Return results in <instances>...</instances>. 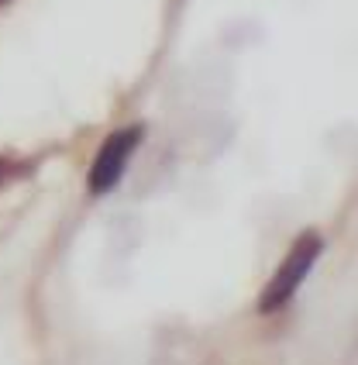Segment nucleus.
<instances>
[{"label": "nucleus", "instance_id": "f03ea898", "mask_svg": "<svg viewBox=\"0 0 358 365\" xmlns=\"http://www.w3.org/2000/svg\"><path fill=\"white\" fill-rule=\"evenodd\" d=\"M141 142V128H124V131H114L107 142L100 145L97 159L90 165V193H111L121 182V173L131 159V152L138 148Z\"/></svg>", "mask_w": 358, "mask_h": 365}, {"label": "nucleus", "instance_id": "f257e3e1", "mask_svg": "<svg viewBox=\"0 0 358 365\" xmlns=\"http://www.w3.org/2000/svg\"><path fill=\"white\" fill-rule=\"evenodd\" d=\"M320 252H324V238H320L317 231H303L297 238V245L290 248V255L282 259L279 272L272 276V283L262 289V297H259L262 314H276L282 304H290V297H293L300 286H303V279L310 276V269H314V262L320 259Z\"/></svg>", "mask_w": 358, "mask_h": 365}, {"label": "nucleus", "instance_id": "20e7f679", "mask_svg": "<svg viewBox=\"0 0 358 365\" xmlns=\"http://www.w3.org/2000/svg\"><path fill=\"white\" fill-rule=\"evenodd\" d=\"M0 4H7V0H0Z\"/></svg>", "mask_w": 358, "mask_h": 365}, {"label": "nucleus", "instance_id": "7ed1b4c3", "mask_svg": "<svg viewBox=\"0 0 358 365\" xmlns=\"http://www.w3.org/2000/svg\"><path fill=\"white\" fill-rule=\"evenodd\" d=\"M14 173H18L14 165H11V163H4V159H0V182H4V180H11Z\"/></svg>", "mask_w": 358, "mask_h": 365}]
</instances>
